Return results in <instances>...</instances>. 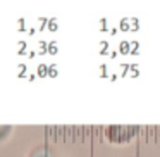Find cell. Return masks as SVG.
Instances as JSON below:
<instances>
[{"label": "cell", "instance_id": "obj_1", "mask_svg": "<svg viewBox=\"0 0 160 157\" xmlns=\"http://www.w3.org/2000/svg\"><path fill=\"white\" fill-rule=\"evenodd\" d=\"M119 30L124 31V33H127V31H131V19L129 17H122L119 21Z\"/></svg>", "mask_w": 160, "mask_h": 157}, {"label": "cell", "instance_id": "obj_2", "mask_svg": "<svg viewBox=\"0 0 160 157\" xmlns=\"http://www.w3.org/2000/svg\"><path fill=\"white\" fill-rule=\"evenodd\" d=\"M119 54H122V55H129V54H131V43H129V41H121Z\"/></svg>", "mask_w": 160, "mask_h": 157}, {"label": "cell", "instance_id": "obj_3", "mask_svg": "<svg viewBox=\"0 0 160 157\" xmlns=\"http://www.w3.org/2000/svg\"><path fill=\"white\" fill-rule=\"evenodd\" d=\"M36 74L40 78H45V76H48V66L47 64H38L36 67Z\"/></svg>", "mask_w": 160, "mask_h": 157}, {"label": "cell", "instance_id": "obj_4", "mask_svg": "<svg viewBox=\"0 0 160 157\" xmlns=\"http://www.w3.org/2000/svg\"><path fill=\"white\" fill-rule=\"evenodd\" d=\"M26 71H28L26 64H24V62H21V64L17 66V76H19V78H26Z\"/></svg>", "mask_w": 160, "mask_h": 157}, {"label": "cell", "instance_id": "obj_5", "mask_svg": "<svg viewBox=\"0 0 160 157\" xmlns=\"http://www.w3.org/2000/svg\"><path fill=\"white\" fill-rule=\"evenodd\" d=\"M47 28H48V31H57V28H59V24H57V19H55V17H50Z\"/></svg>", "mask_w": 160, "mask_h": 157}, {"label": "cell", "instance_id": "obj_6", "mask_svg": "<svg viewBox=\"0 0 160 157\" xmlns=\"http://www.w3.org/2000/svg\"><path fill=\"white\" fill-rule=\"evenodd\" d=\"M17 54H19V55H26V54H28V45H26V41H19Z\"/></svg>", "mask_w": 160, "mask_h": 157}, {"label": "cell", "instance_id": "obj_7", "mask_svg": "<svg viewBox=\"0 0 160 157\" xmlns=\"http://www.w3.org/2000/svg\"><path fill=\"white\" fill-rule=\"evenodd\" d=\"M59 52V47H57V41H50L48 43V54L50 55H55Z\"/></svg>", "mask_w": 160, "mask_h": 157}, {"label": "cell", "instance_id": "obj_8", "mask_svg": "<svg viewBox=\"0 0 160 157\" xmlns=\"http://www.w3.org/2000/svg\"><path fill=\"white\" fill-rule=\"evenodd\" d=\"M48 76H50V78H57V76H59V71H57V64H52V66H48Z\"/></svg>", "mask_w": 160, "mask_h": 157}, {"label": "cell", "instance_id": "obj_9", "mask_svg": "<svg viewBox=\"0 0 160 157\" xmlns=\"http://www.w3.org/2000/svg\"><path fill=\"white\" fill-rule=\"evenodd\" d=\"M17 31H19V33H24V31H26V21H24V17H19V21H17Z\"/></svg>", "mask_w": 160, "mask_h": 157}, {"label": "cell", "instance_id": "obj_10", "mask_svg": "<svg viewBox=\"0 0 160 157\" xmlns=\"http://www.w3.org/2000/svg\"><path fill=\"white\" fill-rule=\"evenodd\" d=\"M138 54H139V43L131 41V55H138Z\"/></svg>", "mask_w": 160, "mask_h": 157}, {"label": "cell", "instance_id": "obj_11", "mask_svg": "<svg viewBox=\"0 0 160 157\" xmlns=\"http://www.w3.org/2000/svg\"><path fill=\"white\" fill-rule=\"evenodd\" d=\"M102 47H100V55H110V52H108V43L107 41H102Z\"/></svg>", "mask_w": 160, "mask_h": 157}, {"label": "cell", "instance_id": "obj_12", "mask_svg": "<svg viewBox=\"0 0 160 157\" xmlns=\"http://www.w3.org/2000/svg\"><path fill=\"white\" fill-rule=\"evenodd\" d=\"M138 30H139V19L131 17V31H138Z\"/></svg>", "mask_w": 160, "mask_h": 157}, {"label": "cell", "instance_id": "obj_13", "mask_svg": "<svg viewBox=\"0 0 160 157\" xmlns=\"http://www.w3.org/2000/svg\"><path fill=\"white\" fill-rule=\"evenodd\" d=\"M48 54V43L47 41H40V55Z\"/></svg>", "mask_w": 160, "mask_h": 157}, {"label": "cell", "instance_id": "obj_14", "mask_svg": "<svg viewBox=\"0 0 160 157\" xmlns=\"http://www.w3.org/2000/svg\"><path fill=\"white\" fill-rule=\"evenodd\" d=\"M131 71V66L129 64H121V76H127Z\"/></svg>", "mask_w": 160, "mask_h": 157}, {"label": "cell", "instance_id": "obj_15", "mask_svg": "<svg viewBox=\"0 0 160 157\" xmlns=\"http://www.w3.org/2000/svg\"><path fill=\"white\" fill-rule=\"evenodd\" d=\"M131 76H133V78H138L139 76V69H138V66H136V64H131Z\"/></svg>", "mask_w": 160, "mask_h": 157}, {"label": "cell", "instance_id": "obj_16", "mask_svg": "<svg viewBox=\"0 0 160 157\" xmlns=\"http://www.w3.org/2000/svg\"><path fill=\"white\" fill-rule=\"evenodd\" d=\"M100 31L102 33H107V17H102L100 19Z\"/></svg>", "mask_w": 160, "mask_h": 157}, {"label": "cell", "instance_id": "obj_17", "mask_svg": "<svg viewBox=\"0 0 160 157\" xmlns=\"http://www.w3.org/2000/svg\"><path fill=\"white\" fill-rule=\"evenodd\" d=\"M100 76H102V78H108V73H107V64H102V66H100Z\"/></svg>", "mask_w": 160, "mask_h": 157}, {"label": "cell", "instance_id": "obj_18", "mask_svg": "<svg viewBox=\"0 0 160 157\" xmlns=\"http://www.w3.org/2000/svg\"><path fill=\"white\" fill-rule=\"evenodd\" d=\"M47 24H48L47 17H40V31H43L45 28H47Z\"/></svg>", "mask_w": 160, "mask_h": 157}, {"label": "cell", "instance_id": "obj_19", "mask_svg": "<svg viewBox=\"0 0 160 157\" xmlns=\"http://www.w3.org/2000/svg\"><path fill=\"white\" fill-rule=\"evenodd\" d=\"M119 31H121V30H119V28H112V30H110V31H108V33H110V35H112V36H116V35H117V33H119Z\"/></svg>", "mask_w": 160, "mask_h": 157}, {"label": "cell", "instance_id": "obj_20", "mask_svg": "<svg viewBox=\"0 0 160 157\" xmlns=\"http://www.w3.org/2000/svg\"><path fill=\"white\" fill-rule=\"evenodd\" d=\"M34 33H36V30H34V28H30V30H28V35H30V36H33Z\"/></svg>", "mask_w": 160, "mask_h": 157}, {"label": "cell", "instance_id": "obj_21", "mask_svg": "<svg viewBox=\"0 0 160 157\" xmlns=\"http://www.w3.org/2000/svg\"><path fill=\"white\" fill-rule=\"evenodd\" d=\"M34 55H36V52H34V50H31V52H28V57H30V59H33Z\"/></svg>", "mask_w": 160, "mask_h": 157}, {"label": "cell", "instance_id": "obj_22", "mask_svg": "<svg viewBox=\"0 0 160 157\" xmlns=\"http://www.w3.org/2000/svg\"><path fill=\"white\" fill-rule=\"evenodd\" d=\"M36 76L38 74H30V76H28V79H30V81H34V79H36Z\"/></svg>", "mask_w": 160, "mask_h": 157}, {"label": "cell", "instance_id": "obj_23", "mask_svg": "<svg viewBox=\"0 0 160 157\" xmlns=\"http://www.w3.org/2000/svg\"><path fill=\"white\" fill-rule=\"evenodd\" d=\"M117 55H119V52H110V57H112V59H116Z\"/></svg>", "mask_w": 160, "mask_h": 157}]
</instances>
